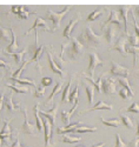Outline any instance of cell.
<instances>
[{"instance_id":"obj_1","label":"cell","mask_w":139,"mask_h":147,"mask_svg":"<svg viewBox=\"0 0 139 147\" xmlns=\"http://www.w3.org/2000/svg\"><path fill=\"white\" fill-rule=\"evenodd\" d=\"M79 40L87 48H96L103 42V36L97 35L90 26H87L86 28H84L83 33L80 34Z\"/></svg>"},{"instance_id":"obj_2","label":"cell","mask_w":139,"mask_h":147,"mask_svg":"<svg viewBox=\"0 0 139 147\" xmlns=\"http://www.w3.org/2000/svg\"><path fill=\"white\" fill-rule=\"evenodd\" d=\"M72 6H73V5H66L64 8H62V11H60V12H53L52 9H48V11H47L46 19L51 20V21L53 22V32L60 27V21H61L62 17L68 13V11L72 8Z\"/></svg>"},{"instance_id":"obj_3","label":"cell","mask_w":139,"mask_h":147,"mask_svg":"<svg viewBox=\"0 0 139 147\" xmlns=\"http://www.w3.org/2000/svg\"><path fill=\"white\" fill-rule=\"evenodd\" d=\"M85 50V46L81 44V41L78 38H74L72 36L71 38V45L70 48L67 51V57L70 60H77L84 52Z\"/></svg>"},{"instance_id":"obj_4","label":"cell","mask_w":139,"mask_h":147,"mask_svg":"<svg viewBox=\"0 0 139 147\" xmlns=\"http://www.w3.org/2000/svg\"><path fill=\"white\" fill-rule=\"evenodd\" d=\"M127 42H129V35L124 34V35L119 36L118 40L116 41V44L113 45L112 47H110V50L117 51V52H119L124 58H126V57H127V48H126V44H127Z\"/></svg>"},{"instance_id":"obj_5","label":"cell","mask_w":139,"mask_h":147,"mask_svg":"<svg viewBox=\"0 0 139 147\" xmlns=\"http://www.w3.org/2000/svg\"><path fill=\"white\" fill-rule=\"evenodd\" d=\"M13 120V119H7L4 121V127L1 129V133H0V141H1V146H5V145H8L9 146V142L12 141V137H13V133L11 131V127H9V122Z\"/></svg>"},{"instance_id":"obj_6","label":"cell","mask_w":139,"mask_h":147,"mask_svg":"<svg viewBox=\"0 0 139 147\" xmlns=\"http://www.w3.org/2000/svg\"><path fill=\"white\" fill-rule=\"evenodd\" d=\"M88 57H90V64H88V67H87V73H88V76L93 77V72H94L96 67L104 66V61L98 57V54L94 51L88 53Z\"/></svg>"},{"instance_id":"obj_7","label":"cell","mask_w":139,"mask_h":147,"mask_svg":"<svg viewBox=\"0 0 139 147\" xmlns=\"http://www.w3.org/2000/svg\"><path fill=\"white\" fill-rule=\"evenodd\" d=\"M117 80L112 79L105 76L104 80H103V92L106 95H112L117 93Z\"/></svg>"},{"instance_id":"obj_8","label":"cell","mask_w":139,"mask_h":147,"mask_svg":"<svg viewBox=\"0 0 139 147\" xmlns=\"http://www.w3.org/2000/svg\"><path fill=\"white\" fill-rule=\"evenodd\" d=\"M20 111H21V113L24 114V118H25V120H24V124H22V132L25 133V134H31V136H34V134L37 133V126H34L32 122H30L28 121V117H27V109L26 108H20Z\"/></svg>"},{"instance_id":"obj_9","label":"cell","mask_w":139,"mask_h":147,"mask_svg":"<svg viewBox=\"0 0 139 147\" xmlns=\"http://www.w3.org/2000/svg\"><path fill=\"white\" fill-rule=\"evenodd\" d=\"M110 73L112 76H119L121 78H127L130 76V71L129 68H126L121 65H119L116 61H111V69Z\"/></svg>"},{"instance_id":"obj_10","label":"cell","mask_w":139,"mask_h":147,"mask_svg":"<svg viewBox=\"0 0 139 147\" xmlns=\"http://www.w3.org/2000/svg\"><path fill=\"white\" fill-rule=\"evenodd\" d=\"M48 47H49V50L47 51V57H48V61H49V67H51V69H52L53 73H56V74H59L60 76V79L62 80V79L65 78V72L62 71L59 67V65L56 63L54 57L52 54V46H48Z\"/></svg>"},{"instance_id":"obj_11","label":"cell","mask_w":139,"mask_h":147,"mask_svg":"<svg viewBox=\"0 0 139 147\" xmlns=\"http://www.w3.org/2000/svg\"><path fill=\"white\" fill-rule=\"evenodd\" d=\"M132 11V7L129 6V5H125V4H121L119 5V8H118V12L120 13L121 18L124 19V32L126 35H130L129 34V28H127V17H129V12Z\"/></svg>"},{"instance_id":"obj_12","label":"cell","mask_w":139,"mask_h":147,"mask_svg":"<svg viewBox=\"0 0 139 147\" xmlns=\"http://www.w3.org/2000/svg\"><path fill=\"white\" fill-rule=\"evenodd\" d=\"M44 131H45V147H54L51 142L52 138V124L47 118L44 119Z\"/></svg>"},{"instance_id":"obj_13","label":"cell","mask_w":139,"mask_h":147,"mask_svg":"<svg viewBox=\"0 0 139 147\" xmlns=\"http://www.w3.org/2000/svg\"><path fill=\"white\" fill-rule=\"evenodd\" d=\"M105 76H106L105 73H102V74H100V77L94 81L93 77L87 76L86 73H83V77L85 78V80H88L90 82H92L93 86H94V88H96V91H97L98 93H103V78H105Z\"/></svg>"},{"instance_id":"obj_14","label":"cell","mask_w":139,"mask_h":147,"mask_svg":"<svg viewBox=\"0 0 139 147\" xmlns=\"http://www.w3.org/2000/svg\"><path fill=\"white\" fill-rule=\"evenodd\" d=\"M110 22H116L118 26H120V25H121L120 13H119V12H117V11H110V17H108V19H107L105 22H103V24H102V26H100V30H102V31L104 32V31H105V27L108 25Z\"/></svg>"},{"instance_id":"obj_15","label":"cell","mask_w":139,"mask_h":147,"mask_svg":"<svg viewBox=\"0 0 139 147\" xmlns=\"http://www.w3.org/2000/svg\"><path fill=\"white\" fill-rule=\"evenodd\" d=\"M58 107H59L58 102H54L53 106H52V108L49 109V111H47V112H45V111H43V109H40V114H41L43 117L47 118V119L49 120V122L52 124V126L56 125V117H57V112H58Z\"/></svg>"},{"instance_id":"obj_16","label":"cell","mask_w":139,"mask_h":147,"mask_svg":"<svg viewBox=\"0 0 139 147\" xmlns=\"http://www.w3.org/2000/svg\"><path fill=\"white\" fill-rule=\"evenodd\" d=\"M39 27H43L44 30H45V32H51L52 33V30H49V27L47 26V24H46V21L43 19V18H40V17H38L37 19H35V21H34V24H33V26L24 34V36H26L27 34H30V32L31 31H33V30H35L37 31V28H39Z\"/></svg>"},{"instance_id":"obj_17","label":"cell","mask_w":139,"mask_h":147,"mask_svg":"<svg viewBox=\"0 0 139 147\" xmlns=\"http://www.w3.org/2000/svg\"><path fill=\"white\" fill-rule=\"evenodd\" d=\"M11 30H12V40H11V42H9V45L5 48V54H7V55H9V54H14V53H17V51H18V44H17V35H16V33H14V31H13V28L11 27Z\"/></svg>"},{"instance_id":"obj_18","label":"cell","mask_w":139,"mask_h":147,"mask_svg":"<svg viewBox=\"0 0 139 147\" xmlns=\"http://www.w3.org/2000/svg\"><path fill=\"white\" fill-rule=\"evenodd\" d=\"M35 32H37V34H35V47H34V51H33V57H32L31 60H28V64L33 63V61H39L40 57L44 52V48H45L44 45L38 46V31H35Z\"/></svg>"},{"instance_id":"obj_19","label":"cell","mask_w":139,"mask_h":147,"mask_svg":"<svg viewBox=\"0 0 139 147\" xmlns=\"http://www.w3.org/2000/svg\"><path fill=\"white\" fill-rule=\"evenodd\" d=\"M117 32H118L117 27H116V26H113V25L108 26V27L104 31L105 39H106V41L108 42V45H111V47L113 46L112 44L115 42V38H116V35H117Z\"/></svg>"},{"instance_id":"obj_20","label":"cell","mask_w":139,"mask_h":147,"mask_svg":"<svg viewBox=\"0 0 139 147\" xmlns=\"http://www.w3.org/2000/svg\"><path fill=\"white\" fill-rule=\"evenodd\" d=\"M80 13L78 12L77 13V18L75 19H71L70 20V22L67 24V26L65 27V30H64V32H62V35L65 36V38H67V39H71V32H72V30H73V27L77 25V24L80 21Z\"/></svg>"},{"instance_id":"obj_21","label":"cell","mask_w":139,"mask_h":147,"mask_svg":"<svg viewBox=\"0 0 139 147\" xmlns=\"http://www.w3.org/2000/svg\"><path fill=\"white\" fill-rule=\"evenodd\" d=\"M77 73L75 74H73L71 78H70V80H68V82L65 85V87H64V90H62V95H61V102H70V95H71V85H72V80L74 79V78H77Z\"/></svg>"},{"instance_id":"obj_22","label":"cell","mask_w":139,"mask_h":147,"mask_svg":"<svg viewBox=\"0 0 139 147\" xmlns=\"http://www.w3.org/2000/svg\"><path fill=\"white\" fill-rule=\"evenodd\" d=\"M33 112H34V118H35V126L38 132L43 131L44 128V120L41 119V114H40V105L37 104L33 108Z\"/></svg>"},{"instance_id":"obj_23","label":"cell","mask_w":139,"mask_h":147,"mask_svg":"<svg viewBox=\"0 0 139 147\" xmlns=\"http://www.w3.org/2000/svg\"><path fill=\"white\" fill-rule=\"evenodd\" d=\"M78 106H79V100L74 104V106L70 109V111H61V121L64 122V124H65L66 126H68L70 120H71V117H72V114L74 113L75 109L78 108Z\"/></svg>"},{"instance_id":"obj_24","label":"cell","mask_w":139,"mask_h":147,"mask_svg":"<svg viewBox=\"0 0 139 147\" xmlns=\"http://www.w3.org/2000/svg\"><path fill=\"white\" fill-rule=\"evenodd\" d=\"M105 11H107V7H105V6L98 7L96 11L91 12V13L88 14V17H87L86 21H87V22H90V21H94V20H97L98 18H100V17H102V16L105 13Z\"/></svg>"},{"instance_id":"obj_25","label":"cell","mask_w":139,"mask_h":147,"mask_svg":"<svg viewBox=\"0 0 139 147\" xmlns=\"http://www.w3.org/2000/svg\"><path fill=\"white\" fill-rule=\"evenodd\" d=\"M98 109H107V111H111V109H113V106L111 104H106L104 102L103 100H99L93 107L86 109V111H84L83 113H87V112H92V111H98Z\"/></svg>"},{"instance_id":"obj_26","label":"cell","mask_w":139,"mask_h":147,"mask_svg":"<svg viewBox=\"0 0 139 147\" xmlns=\"http://www.w3.org/2000/svg\"><path fill=\"white\" fill-rule=\"evenodd\" d=\"M81 126H84L83 122H81V121H77V122H73V124H71V125H68V126H65V127H58V128H57V133L60 134V136H64L65 133H68V132H71L72 129L78 128V127H81Z\"/></svg>"},{"instance_id":"obj_27","label":"cell","mask_w":139,"mask_h":147,"mask_svg":"<svg viewBox=\"0 0 139 147\" xmlns=\"http://www.w3.org/2000/svg\"><path fill=\"white\" fill-rule=\"evenodd\" d=\"M13 93L9 92L8 96L5 99V106L7 108V111L8 112H13V111H17V109H19L20 107V104H13Z\"/></svg>"},{"instance_id":"obj_28","label":"cell","mask_w":139,"mask_h":147,"mask_svg":"<svg viewBox=\"0 0 139 147\" xmlns=\"http://www.w3.org/2000/svg\"><path fill=\"white\" fill-rule=\"evenodd\" d=\"M62 86H64V82H62V80L60 79L58 82H57V85L54 86V88H53V91L51 92V94H49V96L47 98V100L45 101V106H49V104H51V101L53 100V98H54V95L56 94H58L61 90H62Z\"/></svg>"},{"instance_id":"obj_29","label":"cell","mask_w":139,"mask_h":147,"mask_svg":"<svg viewBox=\"0 0 139 147\" xmlns=\"http://www.w3.org/2000/svg\"><path fill=\"white\" fill-rule=\"evenodd\" d=\"M83 86H84V88H85V91H86V94H87V101H88V104L90 105H92L93 104V95H94V86H91L88 82H86V81H83Z\"/></svg>"},{"instance_id":"obj_30","label":"cell","mask_w":139,"mask_h":147,"mask_svg":"<svg viewBox=\"0 0 139 147\" xmlns=\"http://www.w3.org/2000/svg\"><path fill=\"white\" fill-rule=\"evenodd\" d=\"M11 38H12V30L11 28H6L4 26H0V39H3L5 41L9 42Z\"/></svg>"},{"instance_id":"obj_31","label":"cell","mask_w":139,"mask_h":147,"mask_svg":"<svg viewBox=\"0 0 139 147\" xmlns=\"http://www.w3.org/2000/svg\"><path fill=\"white\" fill-rule=\"evenodd\" d=\"M8 80H11L12 82H14V84H17V85L25 84V85H31V86H33L34 88H37V87H38V86H37V84L34 82V80H33V79H20V78L14 79V78H8Z\"/></svg>"},{"instance_id":"obj_32","label":"cell","mask_w":139,"mask_h":147,"mask_svg":"<svg viewBox=\"0 0 139 147\" xmlns=\"http://www.w3.org/2000/svg\"><path fill=\"white\" fill-rule=\"evenodd\" d=\"M119 115H120V120H121L123 124L125 125V127H127L129 129H132V128H133V120H132L130 117L125 115L124 112H123V109L119 112Z\"/></svg>"},{"instance_id":"obj_33","label":"cell","mask_w":139,"mask_h":147,"mask_svg":"<svg viewBox=\"0 0 139 147\" xmlns=\"http://www.w3.org/2000/svg\"><path fill=\"white\" fill-rule=\"evenodd\" d=\"M80 140H81V137H77V136H68V134L61 136V141L66 144H75Z\"/></svg>"},{"instance_id":"obj_34","label":"cell","mask_w":139,"mask_h":147,"mask_svg":"<svg viewBox=\"0 0 139 147\" xmlns=\"http://www.w3.org/2000/svg\"><path fill=\"white\" fill-rule=\"evenodd\" d=\"M6 87H8L9 90L14 91L17 93H31V91L27 87H22V86H17V85H11V84H6Z\"/></svg>"},{"instance_id":"obj_35","label":"cell","mask_w":139,"mask_h":147,"mask_svg":"<svg viewBox=\"0 0 139 147\" xmlns=\"http://www.w3.org/2000/svg\"><path fill=\"white\" fill-rule=\"evenodd\" d=\"M79 100V86L78 84H75V86L73 87L72 92H71V95H70V102H77Z\"/></svg>"},{"instance_id":"obj_36","label":"cell","mask_w":139,"mask_h":147,"mask_svg":"<svg viewBox=\"0 0 139 147\" xmlns=\"http://www.w3.org/2000/svg\"><path fill=\"white\" fill-rule=\"evenodd\" d=\"M100 121H102L104 125L108 126V127H119L120 126V121L118 119H108V120H106V119H103V117H102Z\"/></svg>"},{"instance_id":"obj_37","label":"cell","mask_w":139,"mask_h":147,"mask_svg":"<svg viewBox=\"0 0 139 147\" xmlns=\"http://www.w3.org/2000/svg\"><path fill=\"white\" fill-rule=\"evenodd\" d=\"M117 81H118V84L120 85L121 87H125L132 95H134V93H133V91H132V87H131V85H130L127 78H119V79H117Z\"/></svg>"},{"instance_id":"obj_38","label":"cell","mask_w":139,"mask_h":147,"mask_svg":"<svg viewBox=\"0 0 139 147\" xmlns=\"http://www.w3.org/2000/svg\"><path fill=\"white\" fill-rule=\"evenodd\" d=\"M97 128L96 127H90V126H81V127H78V128H74L72 129L71 132L73 133H90V132H96Z\"/></svg>"},{"instance_id":"obj_39","label":"cell","mask_w":139,"mask_h":147,"mask_svg":"<svg viewBox=\"0 0 139 147\" xmlns=\"http://www.w3.org/2000/svg\"><path fill=\"white\" fill-rule=\"evenodd\" d=\"M25 54H26V48H22L20 52H17V53H14V54H12V55H13L14 61H16V64H20V63H21V61H22V57H24Z\"/></svg>"},{"instance_id":"obj_40","label":"cell","mask_w":139,"mask_h":147,"mask_svg":"<svg viewBox=\"0 0 139 147\" xmlns=\"http://www.w3.org/2000/svg\"><path fill=\"white\" fill-rule=\"evenodd\" d=\"M118 94L120 95V98L121 99H124V100H127L129 98H131V96H133L127 90H126L125 87H120L119 90H118Z\"/></svg>"},{"instance_id":"obj_41","label":"cell","mask_w":139,"mask_h":147,"mask_svg":"<svg viewBox=\"0 0 139 147\" xmlns=\"http://www.w3.org/2000/svg\"><path fill=\"white\" fill-rule=\"evenodd\" d=\"M127 52L132 53L133 54V66H136V63H137V55L139 54V47H134V46H129L127 48Z\"/></svg>"},{"instance_id":"obj_42","label":"cell","mask_w":139,"mask_h":147,"mask_svg":"<svg viewBox=\"0 0 139 147\" xmlns=\"http://www.w3.org/2000/svg\"><path fill=\"white\" fill-rule=\"evenodd\" d=\"M28 64V60H26V61H24V63H22V65L20 66V68L19 69H17L14 73H13V74H11L9 76V78H14V79H18L19 78V76H20V73L22 72V69L25 68V67H26V65Z\"/></svg>"},{"instance_id":"obj_43","label":"cell","mask_w":139,"mask_h":147,"mask_svg":"<svg viewBox=\"0 0 139 147\" xmlns=\"http://www.w3.org/2000/svg\"><path fill=\"white\" fill-rule=\"evenodd\" d=\"M115 147H129V144L123 141V139L119 136V133H116V145H115Z\"/></svg>"},{"instance_id":"obj_44","label":"cell","mask_w":139,"mask_h":147,"mask_svg":"<svg viewBox=\"0 0 139 147\" xmlns=\"http://www.w3.org/2000/svg\"><path fill=\"white\" fill-rule=\"evenodd\" d=\"M129 44H130V46H134V47H137L138 44H139V38H138L136 34H131V35H129Z\"/></svg>"},{"instance_id":"obj_45","label":"cell","mask_w":139,"mask_h":147,"mask_svg":"<svg viewBox=\"0 0 139 147\" xmlns=\"http://www.w3.org/2000/svg\"><path fill=\"white\" fill-rule=\"evenodd\" d=\"M44 94H45V87H44V86H38V87L35 88L33 95H34L35 98H43Z\"/></svg>"},{"instance_id":"obj_46","label":"cell","mask_w":139,"mask_h":147,"mask_svg":"<svg viewBox=\"0 0 139 147\" xmlns=\"http://www.w3.org/2000/svg\"><path fill=\"white\" fill-rule=\"evenodd\" d=\"M126 112H133V113H139V105L137 102H133L126 108Z\"/></svg>"},{"instance_id":"obj_47","label":"cell","mask_w":139,"mask_h":147,"mask_svg":"<svg viewBox=\"0 0 139 147\" xmlns=\"http://www.w3.org/2000/svg\"><path fill=\"white\" fill-rule=\"evenodd\" d=\"M24 8H25V7H24L22 5H14V6L11 7V12H12L13 14H17V16H18Z\"/></svg>"},{"instance_id":"obj_48","label":"cell","mask_w":139,"mask_h":147,"mask_svg":"<svg viewBox=\"0 0 139 147\" xmlns=\"http://www.w3.org/2000/svg\"><path fill=\"white\" fill-rule=\"evenodd\" d=\"M52 82H53L52 78H43L41 79V86L47 87V86H49V85H52Z\"/></svg>"},{"instance_id":"obj_49","label":"cell","mask_w":139,"mask_h":147,"mask_svg":"<svg viewBox=\"0 0 139 147\" xmlns=\"http://www.w3.org/2000/svg\"><path fill=\"white\" fill-rule=\"evenodd\" d=\"M132 20H133V24H134V33H136V35L139 38V25H138V22H137L136 16L133 13H132Z\"/></svg>"},{"instance_id":"obj_50","label":"cell","mask_w":139,"mask_h":147,"mask_svg":"<svg viewBox=\"0 0 139 147\" xmlns=\"http://www.w3.org/2000/svg\"><path fill=\"white\" fill-rule=\"evenodd\" d=\"M30 14H31V13H30V12H27L26 9H25V8H24V9H22V11L20 12V13L18 14V17H19L20 19H27V18L30 17Z\"/></svg>"},{"instance_id":"obj_51","label":"cell","mask_w":139,"mask_h":147,"mask_svg":"<svg viewBox=\"0 0 139 147\" xmlns=\"http://www.w3.org/2000/svg\"><path fill=\"white\" fill-rule=\"evenodd\" d=\"M0 66H1V69H6V71H11L12 69V66L9 64H6V61L4 60H0Z\"/></svg>"},{"instance_id":"obj_52","label":"cell","mask_w":139,"mask_h":147,"mask_svg":"<svg viewBox=\"0 0 139 147\" xmlns=\"http://www.w3.org/2000/svg\"><path fill=\"white\" fill-rule=\"evenodd\" d=\"M139 146V138H134L129 142V147H138Z\"/></svg>"},{"instance_id":"obj_53","label":"cell","mask_w":139,"mask_h":147,"mask_svg":"<svg viewBox=\"0 0 139 147\" xmlns=\"http://www.w3.org/2000/svg\"><path fill=\"white\" fill-rule=\"evenodd\" d=\"M9 147H22V146H21V144H20V140H19V138H17V139H16V141H14L13 144H12Z\"/></svg>"},{"instance_id":"obj_54","label":"cell","mask_w":139,"mask_h":147,"mask_svg":"<svg viewBox=\"0 0 139 147\" xmlns=\"http://www.w3.org/2000/svg\"><path fill=\"white\" fill-rule=\"evenodd\" d=\"M105 146H106L105 142H98V144H93V145H91L90 147H105Z\"/></svg>"},{"instance_id":"obj_55","label":"cell","mask_w":139,"mask_h":147,"mask_svg":"<svg viewBox=\"0 0 139 147\" xmlns=\"http://www.w3.org/2000/svg\"><path fill=\"white\" fill-rule=\"evenodd\" d=\"M137 138H139V119L137 120Z\"/></svg>"},{"instance_id":"obj_56","label":"cell","mask_w":139,"mask_h":147,"mask_svg":"<svg viewBox=\"0 0 139 147\" xmlns=\"http://www.w3.org/2000/svg\"><path fill=\"white\" fill-rule=\"evenodd\" d=\"M134 12H136V14L139 16V6H136V7H134Z\"/></svg>"},{"instance_id":"obj_57","label":"cell","mask_w":139,"mask_h":147,"mask_svg":"<svg viewBox=\"0 0 139 147\" xmlns=\"http://www.w3.org/2000/svg\"><path fill=\"white\" fill-rule=\"evenodd\" d=\"M74 147H84L83 145H78V146H74Z\"/></svg>"},{"instance_id":"obj_58","label":"cell","mask_w":139,"mask_h":147,"mask_svg":"<svg viewBox=\"0 0 139 147\" xmlns=\"http://www.w3.org/2000/svg\"><path fill=\"white\" fill-rule=\"evenodd\" d=\"M138 76H139V72H138Z\"/></svg>"},{"instance_id":"obj_59","label":"cell","mask_w":139,"mask_h":147,"mask_svg":"<svg viewBox=\"0 0 139 147\" xmlns=\"http://www.w3.org/2000/svg\"><path fill=\"white\" fill-rule=\"evenodd\" d=\"M138 147H139V146H138Z\"/></svg>"}]
</instances>
